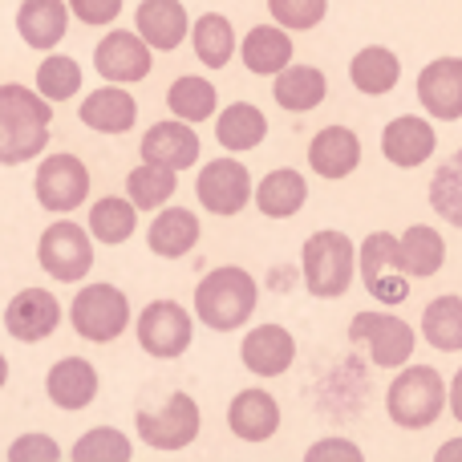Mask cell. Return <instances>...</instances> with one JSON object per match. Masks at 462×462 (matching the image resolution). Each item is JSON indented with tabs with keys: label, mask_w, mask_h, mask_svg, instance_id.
<instances>
[{
	"label": "cell",
	"mask_w": 462,
	"mask_h": 462,
	"mask_svg": "<svg viewBox=\"0 0 462 462\" xmlns=\"http://www.w3.org/2000/svg\"><path fill=\"white\" fill-rule=\"evenodd\" d=\"M418 102L439 122L462 118V57H434L418 73Z\"/></svg>",
	"instance_id": "cell-17"
},
{
	"label": "cell",
	"mask_w": 462,
	"mask_h": 462,
	"mask_svg": "<svg viewBox=\"0 0 462 462\" xmlns=\"http://www.w3.org/2000/svg\"><path fill=\"white\" fill-rule=\"evenodd\" d=\"M154 65V49L143 32H126V29H110L94 49V69L106 81H118V86H134L151 73Z\"/></svg>",
	"instance_id": "cell-13"
},
{
	"label": "cell",
	"mask_w": 462,
	"mask_h": 462,
	"mask_svg": "<svg viewBox=\"0 0 462 462\" xmlns=\"http://www.w3.org/2000/svg\"><path fill=\"white\" fill-rule=\"evenodd\" d=\"M134 227H138V203L130 195L126 199L122 195H106V199H97L89 208V231H94L97 244L118 247L134 236Z\"/></svg>",
	"instance_id": "cell-33"
},
{
	"label": "cell",
	"mask_w": 462,
	"mask_h": 462,
	"mask_svg": "<svg viewBox=\"0 0 462 462\" xmlns=\"http://www.w3.org/2000/svg\"><path fill=\"white\" fill-rule=\"evenodd\" d=\"M5 382H8V357L0 353V390H5Z\"/></svg>",
	"instance_id": "cell-46"
},
{
	"label": "cell",
	"mask_w": 462,
	"mask_h": 462,
	"mask_svg": "<svg viewBox=\"0 0 462 462\" xmlns=\"http://www.w3.org/2000/svg\"><path fill=\"white\" fill-rule=\"evenodd\" d=\"M203 227H199V216L187 208H159L151 231H146V247L151 255L159 260H183L195 244H199Z\"/></svg>",
	"instance_id": "cell-25"
},
{
	"label": "cell",
	"mask_w": 462,
	"mask_h": 462,
	"mask_svg": "<svg viewBox=\"0 0 462 462\" xmlns=\"http://www.w3.org/2000/svg\"><path fill=\"white\" fill-rule=\"evenodd\" d=\"M69 325L81 341L110 345L130 328V300L114 284H86L69 304Z\"/></svg>",
	"instance_id": "cell-5"
},
{
	"label": "cell",
	"mask_w": 462,
	"mask_h": 462,
	"mask_svg": "<svg viewBox=\"0 0 462 462\" xmlns=\"http://www.w3.org/2000/svg\"><path fill=\"white\" fill-rule=\"evenodd\" d=\"M8 462H61V447L49 434H24L8 447Z\"/></svg>",
	"instance_id": "cell-41"
},
{
	"label": "cell",
	"mask_w": 462,
	"mask_h": 462,
	"mask_svg": "<svg viewBox=\"0 0 462 462\" xmlns=\"http://www.w3.org/2000/svg\"><path fill=\"white\" fill-rule=\"evenodd\" d=\"M37 89L49 97V102H69V97L81 94V65L65 53H49L45 61L37 65Z\"/></svg>",
	"instance_id": "cell-38"
},
{
	"label": "cell",
	"mask_w": 462,
	"mask_h": 462,
	"mask_svg": "<svg viewBox=\"0 0 462 462\" xmlns=\"http://www.w3.org/2000/svg\"><path fill=\"white\" fill-rule=\"evenodd\" d=\"M191 45H195V57H199L208 69H224V65L236 57V29L224 13H203L199 21L191 24Z\"/></svg>",
	"instance_id": "cell-34"
},
{
	"label": "cell",
	"mask_w": 462,
	"mask_h": 462,
	"mask_svg": "<svg viewBox=\"0 0 462 462\" xmlns=\"http://www.w3.org/2000/svg\"><path fill=\"white\" fill-rule=\"evenodd\" d=\"M191 24L195 21L187 16L183 0H143V5L134 8V29L151 41L154 53L179 49L187 41V32H191Z\"/></svg>",
	"instance_id": "cell-22"
},
{
	"label": "cell",
	"mask_w": 462,
	"mask_h": 462,
	"mask_svg": "<svg viewBox=\"0 0 462 462\" xmlns=\"http://www.w3.org/2000/svg\"><path fill=\"white\" fill-rule=\"evenodd\" d=\"M255 304H260V288H255L252 272L224 263V268H211L208 276L195 288V317L203 320L216 333H236L252 320Z\"/></svg>",
	"instance_id": "cell-2"
},
{
	"label": "cell",
	"mask_w": 462,
	"mask_h": 462,
	"mask_svg": "<svg viewBox=\"0 0 462 462\" xmlns=\"http://www.w3.org/2000/svg\"><path fill=\"white\" fill-rule=\"evenodd\" d=\"M357 272H361V284H365V292L374 296V300L402 304L410 296V272L402 268L398 236H390V231L365 236V244L357 247Z\"/></svg>",
	"instance_id": "cell-9"
},
{
	"label": "cell",
	"mask_w": 462,
	"mask_h": 462,
	"mask_svg": "<svg viewBox=\"0 0 462 462\" xmlns=\"http://www.w3.org/2000/svg\"><path fill=\"white\" fill-rule=\"evenodd\" d=\"M69 0H21L16 8V32L29 49H57V41H65V29H69Z\"/></svg>",
	"instance_id": "cell-24"
},
{
	"label": "cell",
	"mask_w": 462,
	"mask_h": 462,
	"mask_svg": "<svg viewBox=\"0 0 462 462\" xmlns=\"http://www.w3.org/2000/svg\"><path fill=\"white\" fill-rule=\"evenodd\" d=\"M78 118H81V126L97 130V134H126L138 122V102L130 97L126 86L110 81L102 89H89L86 102L78 106Z\"/></svg>",
	"instance_id": "cell-20"
},
{
	"label": "cell",
	"mask_w": 462,
	"mask_h": 462,
	"mask_svg": "<svg viewBox=\"0 0 462 462\" xmlns=\"http://www.w3.org/2000/svg\"><path fill=\"white\" fill-rule=\"evenodd\" d=\"M422 337L439 353H462V296H434L426 304Z\"/></svg>",
	"instance_id": "cell-35"
},
{
	"label": "cell",
	"mask_w": 462,
	"mask_h": 462,
	"mask_svg": "<svg viewBox=\"0 0 462 462\" xmlns=\"http://www.w3.org/2000/svg\"><path fill=\"white\" fill-rule=\"evenodd\" d=\"M195 195H199V203L211 216L231 219L255 199V187L239 159H211L195 179Z\"/></svg>",
	"instance_id": "cell-12"
},
{
	"label": "cell",
	"mask_w": 462,
	"mask_h": 462,
	"mask_svg": "<svg viewBox=\"0 0 462 462\" xmlns=\"http://www.w3.org/2000/svg\"><path fill=\"white\" fill-rule=\"evenodd\" d=\"M130 455H134L130 439L122 430H114V426H97V430L81 434L69 450L73 462H126Z\"/></svg>",
	"instance_id": "cell-39"
},
{
	"label": "cell",
	"mask_w": 462,
	"mask_h": 462,
	"mask_svg": "<svg viewBox=\"0 0 462 462\" xmlns=\"http://www.w3.org/2000/svg\"><path fill=\"white\" fill-rule=\"evenodd\" d=\"M309 462H361V447L349 439H320L304 450Z\"/></svg>",
	"instance_id": "cell-43"
},
{
	"label": "cell",
	"mask_w": 462,
	"mask_h": 462,
	"mask_svg": "<svg viewBox=\"0 0 462 462\" xmlns=\"http://www.w3.org/2000/svg\"><path fill=\"white\" fill-rule=\"evenodd\" d=\"M402 268L410 272V280H426L447 263V239L439 236L430 224H414L402 231Z\"/></svg>",
	"instance_id": "cell-31"
},
{
	"label": "cell",
	"mask_w": 462,
	"mask_h": 462,
	"mask_svg": "<svg viewBox=\"0 0 462 462\" xmlns=\"http://www.w3.org/2000/svg\"><path fill=\"white\" fill-rule=\"evenodd\" d=\"M300 276L317 300H337L349 292V284L361 276L357 272V247L345 231H312L300 247Z\"/></svg>",
	"instance_id": "cell-4"
},
{
	"label": "cell",
	"mask_w": 462,
	"mask_h": 462,
	"mask_svg": "<svg viewBox=\"0 0 462 462\" xmlns=\"http://www.w3.org/2000/svg\"><path fill=\"white\" fill-rule=\"evenodd\" d=\"M430 208L439 211L447 224L462 227V151L450 154L430 179Z\"/></svg>",
	"instance_id": "cell-37"
},
{
	"label": "cell",
	"mask_w": 462,
	"mask_h": 462,
	"mask_svg": "<svg viewBox=\"0 0 462 462\" xmlns=\"http://www.w3.org/2000/svg\"><path fill=\"white\" fill-rule=\"evenodd\" d=\"M167 106L175 118L191 122V126H199V122L216 118V106H219V94L216 86H211L208 78H199V73H187V78H175L167 89Z\"/></svg>",
	"instance_id": "cell-32"
},
{
	"label": "cell",
	"mask_w": 462,
	"mask_h": 462,
	"mask_svg": "<svg viewBox=\"0 0 462 462\" xmlns=\"http://www.w3.org/2000/svg\"><path fill=\"white\" fill-rule=\"evenodd\" d=\"M268 13L276 24H284L288 32H309L325 21L328 0H268Z\"/></svg>",
	"instance_id": "cell-40"
},
{
	"label": "cell",
	"mask_w": 462,
	"mask_h": 462,
	"mask_svg": "<svg viewBox=\"0 0 462 462\" xmlns=\"http://www.w3.org/2000/svg\"><path fill=\"white\" fill-rule=\"evenodd\" d=\"M227 430L239 442H268L280 430V402L268 390H239L227 406Z\"/></svg>",
	"instance_id": "cell-23"
},
{
	"label": "cell",
	"mask_w": 462,
	"mask_h": 462,
	"mask_svg": "<svg viewBox=\"0 0 462 462\" xmlns=\"http://www.w3.org/2000/svg\"><path fill=\"white\" fill-rule=\"evenodd\" d=\"M61 325V300L49 288H21L5 309V328L13 341L21 345H37L45 337L57 333Z\"/></svg>",
	"instance_id": "cell-14"
},
{
	"label": "cell",
	"mask_w": 462,
	"mask_h": 462,
	"mask_svg": "<svg viewBox=\"0 0 462 462\" xmlns=\"http://www.w3.org/2000/svg\"><path fill=\"white\" fill-rule=\"evenodd\" d=\"M398 78H402V61H398V53H393V49H385V45L357 49V53H353V61H349L353 89H357V94H365V97L390 94V89L398 86Z\"/></svg>",
	"instance_id": "cell-29"
},
{
	"label": "cell",
	"mask_w": 462,
	"mask_h": 462,
	"mask_svg": "<svg viewBox=\"0 0 462 462\" xmlns=\"http://www.w3.org/2000/svg\"><path fill=\"white\" fill-rule=\"evenodd\" d=\"M138 439L151 450H183L199 439L203 430V410L191 393H167V402L154 410H138L134 414Z\"/></svg>",
	"instance_id": "cell-7"
},
{
	"label": "cell",
	"mask_w": 462,
	"mask_h": 462,
	"mask_svg": "<svg viewBox=\"0 0 462 462\" xmlns=\"http://www.w3.org/2000/svg\"><path fill=\"white\" fill-rule=\"evenodd\" d=\"M450 414H455V422L462 426V369L455 374V382H450Z\"/></svg>",
	"instance_id": "cell-44"
},
{
	"label": "cell",
	"mask_w": 462,
	"mask_h": 462,
	"mask_svg": "<svg viewBox=\"0 0 462 462\" xmlns=\"http://www.w3.org/2000/svg\"><path fill=\"white\" fill-rule=\"evenodd\" d=\"M349 341L361 345L369 353L377 369H402L410 357H414V328L406 325L393 312H357L349 320Z\"/></svg>",
	"instance_id": "cell-10"
},
{
	"label": "cell",
	"mask_w": 462,
	"mask_h": 462,
	"mask_svg": "<svg viewBox=\"0 0 462 462\" xmlns=\"http://www.w3.org/2000/svg\"><path fill=\"white\" fill-rule=\"evenodd\" d=\"M37 263L57 284H81L94 268V231L73 219L49 224L37 239Z\"/></svg>",
	"instance_id": "cell-6"
},
{
	"label": "cell",
	"mask_w": 462,
	"mask_h": 462,
	"mask_svg": "<svg viewBox=\"0 0 462 462\" xmlns=\"http://www.w3.org/2000/svg\"><path fill=\"white\" fill-rule=\"evenodd\" d=\"M325 94H328V78L317 65H284V69L272 78V97H276L280 110L309 114L325 102Z\"/></svg>",
	"instance_id": "cell-28"
},
{
	"label": "cell",
	"mask_w": 462,
	"mask_h": 462,
	"mask_svg": "<svg viewBox=\"0 0 462 462\" xmlns=\"http://www.w3.org/2000/svg\"><path fill=\"white\" fill-rule=\"evenodd\" d=\"M97 369L89 365L86 357H61L49 365L45 374V393L49 402H53L57 410H69V414H78V410L94 406L97 398Z\"/></svg>",
	"instance_id": "cell-19"
},
{
	"label": "cell",
	"mask_w": 462,
	"mask_h": 462,
	"mask_svg": "<svg viewBox=\"0 0 462 462\" xmlns=\"http://www.w3.org/2000/svg\"><path fill=\"white\" fill-rule=\"evenodd\" d=\"M439 462H455V458H462V439H450V442H442L439 447V455H434Z\"/></svg>",
	"instance_id": "cell-45"
},
{
	"label": "cell",
	"mask_w": 462,
	"mask_h": 462,
	"mask_svg": "<svg viewBox=\"0 0 462 462\" xmlns=\"http://www.w3.org/2000/svg\"><path fill=\"white\" fill-rule=\"evenodd\" d=\"M138 349L154 361H175L191 349L195 341V317L179 300H151L134 320Z\"/></svg>",
	"instance_id": "cell-8"
},
{
	"label": "cell",
	"mask_w": 462,
	"mask_h": 462,
	"mask_svg": "<svg viewBox=\"0 0 462 462\" xmlns=\"http://www.w3.org/2000/svg\"><path fill=\"white\" fill-rule=\"evenodd\" d=\"M309 167L320 179L337 183V179H349L361 167V138L349 126H325L312 134L309 143Z\"/></svg>",
	"instance_id": "cell-21"
},
{
	"label": "cell",
	"mask_w": 462,
	"mask_h": 462,
	"mask_svg": "<svg viewBox=\"0 0 462 462\" xmlns=\"http://www.w3.org/2000/svg\"><path fill=\"white\" fill-rule=\"evenodd\" d=\"M49 126H53V102L41 89L16 81L0 86V167H21L45 154Z\"/></svg>",
	"instance_id": "cell-1"
},
{
	"label": "cell",
	"mask_w": 462,
	"mask_h": 462,
	"mask_svg": "<svg viewBox=\"0 0 462 462\" xmlns=\"http://www.w3.org/2000/svg\"><path fill=\"white\" fill-rule=\"evenodd\" d=\"M239 57H244L247 73L255 78H276L284 65H292V37L284 24H255L247 37L239 41Z\"/></svg>",
	"instance_id": "cell-26"
},
{
	"label": "cell",
	"mask_w": 462,
	"mask_h": 462,
	"mask_svg": "<svg viewBox=\"0 0 462 462\" xmlns=\"http://www.w3.org/2000/svg\"><path fill=\"white\" fill-rule=\"evenodd\" d=\"M450 406V385L434 365H402L385 390V414L402 430H426Z\"/></svg>",
	"instance_id": "cell-3"
},
{
	"label": "cell",
	"mask_w": 462,
	"mask_h": 462,
	"mask_svg": "<svg viewBox=\"0 0 462 462\" xmlns=\"http://www.w3.org/2000/svg\"><path fill=\"white\" fill-rule=\"evenodd\" d=\"M304 203H309V179L292 167L268 171V175L255 183V211H260L263 219H292Z\"/></svg>",
	"instance_id": "cell-27"
},
{
	"label": "cell",
	"mask_w": 462,
	"mask_h": 462,
	"mask_svg": "<svg viewBox=\"0 0 462 462\" xmlns=\"http://www.w3.org/2000/svg\"><path fill=\"white\" fill-rule=\"evenodd\" d=\"M239 361L255 377H284L296 361V337L284 325H255L239 341Z\"/></svg>",
	"instance_id": "cell-15"
},
{
	"label": "cell",
	"mask_w": 462,
	"mask_h": 462,
	"mask_svg": "<svg viewBox=\"0 0 462 462\" xmlns=\"http://www.w3.org/2000/svg\"><path fill=\"white\" fill-rule=\"evenodd\" d=\"M179 191V171L171 167H154V162H143L126 175V195L138 203V211H159L175 199Z\"/></svg>",
	"instance_id": "cell-36"
},
{
	"label": "cell",
	"mask_w": 462,
	"mask_h": 462,
	"mask_svg": "<svg viewBox=\"0 0 462 462\" xmlns=\"http://www.w3.org/2000/svg\"><path fill=\"white\" fill-rule=\"evenodd\" d=\"M32 195L45 211L69 216L89 199V167L78 154H45L37 175H32Z\"/></svg>",
	"instance_id": "cell-11"
},
{
	"label": "cell",
	"mask_w": 462,
	"mask_h": 462,
	"mask_svg": "<svg viewBox=\"0 0 462 462\" xmlns=\"http://www.w3.org/2000/svg\"><path fill=\"white\" fill-rule=\"evenodd\" d=\"M73 16H78L81 24H94V29H106V24L118 21L122 13V0H69Z\"/></svg>",
	"instance_id": "cell-42"
},
{
	"label": "cell",
	"mask_w": 462,
	"mask_h": 462,
	"mask_svg": "<svg viewBox=\"0 0 462 462\" xmlns=\"http://www.w3.org/2000/svg\"><path fill=\"white\" fill-rule=\"evenodd\" d=\"M434 146H439V134H434L430 118H418V114H402L390 126L382 130V154L385 162L402 171H414L422 162H430Z\"/></svg>",
	"instance_id": "cell-18"
},
{
	"label": "cell",
	"mask_w": 462,
	"mask_h": 462,
	"mask_svg": "<svg viewBox=\"0 0 462 462\" xmlns=\"http://www.w3.org/2000/svg\"><path fill=\"white\" fill-rule=\"evenodd\" d=\"M138 154H143V162H154V167L187 171L199 162V134H195V126L183 118L154 122L143 134V143H138Z\"/></svg>",
	"instance_id": "cell-16"
},
{
	"label": "cell",
	"mask_w": 462,
	"mask_h": 462,
	"mask_svg": "<svg viewBox=\"0 0 462 462\" xmlns=\"http://www.w3.org/2000/svg\"><path fill=\"white\" fill-rule=\"evenodd\" d=\"M216 138H219V146L231 151V154L255 151V146L268 138V118H263V110L252 106V102H231L227 110L216 118Z\"/></svg>",
	"instance_id": "cell-30"
}]
</instances>
